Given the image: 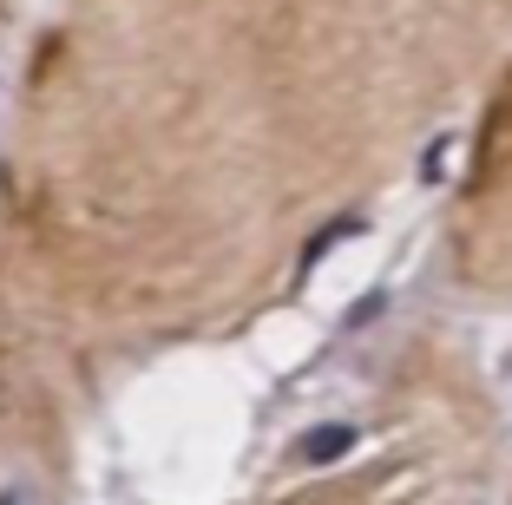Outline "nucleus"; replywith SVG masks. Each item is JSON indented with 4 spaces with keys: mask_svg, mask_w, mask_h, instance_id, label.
Masks as SVG:
<instances>
[{
    "mask_svg": "<svg viewBox=\"0 0 512 505\" xmlns=\"http://www.w3.org/2000/svg\"><path fill=\"white\" fill-rule=\"evenodd\" d=\"M348 446H355V427H342V420H335V427H309L296 440V460H309V466H329V460H342Z\"/></svg>",
    "mask_w": 512,
    "mask_h": 505,
    "instance_id": "f257e3e1",
    "label": "nucleus"
}]
</instances>
